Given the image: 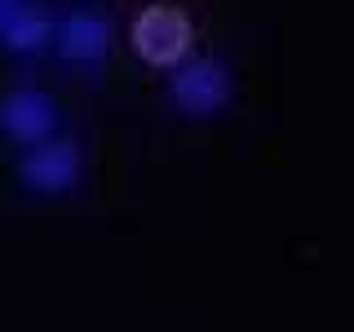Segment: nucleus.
<instances>
[{"label": "nucleus", "instance_id": "1", "mask_svg": "<svg viewBox=\"0 0 354 332\" xmlns=\"http://www.w3.org/2000/svg\"><path fill=\"white\" fill-rule=\"evenodd\" d=\"M195 27L177 5H147L133 18V49L151 66H182L191 58Z\"/></svg>", "mask_w": 354, "mask_h": 332}, {"label": "nucleus", "instance_id": "2", "mask_svg": "<svg viewBox=\"0 0 354 332\" xmlns=\"http://www.w3.org/2000/svg\"><path fill=\"white\" fill-rule=\"evenodd\" d=\"M80 173H84V160H80V147L71 138H44L18 160V177L40 195L71 191L80 182Z\"/></svg>", "mask_w": 354, "mask_h": 332}, {"label": "nucleus", "instance_id": "3", "mask_svg": "<svg viewBox=\"0 0 354 332\" xmlns=\"http://www.w3.org/2000/svg\"><path fill=\"white\" fill-rule=\"evenodd\" d=\"M173 102L186 116H217L230 102V75L213 58H186L173 75Z\"/></svg>", "mask_w": 354, "mask_h": 332}, {"label": "nucleus", "instance_id": "4", "mask_svg": "<svg viewBox=\"0 0 354 332\" xmlns=\"http://www.w3.org/2000/svg\"><path fill=\"white\" fill-rule=\"evenodd\" d=\"M0 129L14 142L36 147V142L53 138V129H58V107H53V98L40 93V89H14V93L0 102Z\"/></svg>", "mask_w": 354, "mask_h": 332}, {"label": "nucleus", "instance_id": "5", "mask_svg": "<svg viewBox=\"0 0 354 332\" xmlns=\"http://www.w3.org/2000/svg\"><path fill=\"white\" fill-rule=\"evenodd\" d=\"M53 40H58V53L66 62H102L111 53V22L102 14L75 9V14L53 22Z\"/></svg>", "mask_w": 354, "mask_h": 332}, {"label": "nucleus", "instance_id": "6", "mask_svg": "<svg viewBox=\"0 0 354 332\" xmlns=\"http://www.w3.org/2000/svg\"><path fill=\"white\" fill-rule=\"evenodd\" d=\"M53 40V18L31 0H0V44L14 53H40Z\"/></svg>", "mask_w": 354, "mask_h": 332}]
</instances>
